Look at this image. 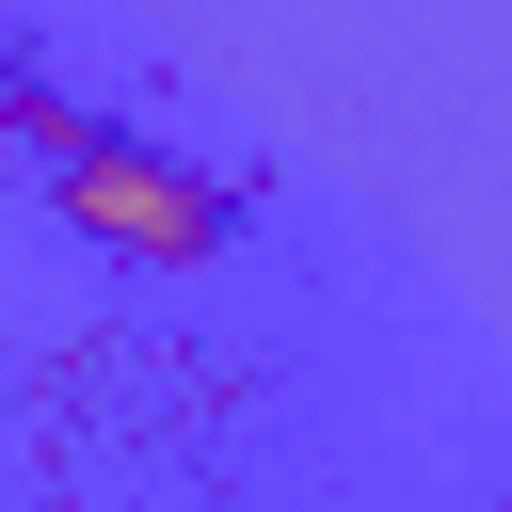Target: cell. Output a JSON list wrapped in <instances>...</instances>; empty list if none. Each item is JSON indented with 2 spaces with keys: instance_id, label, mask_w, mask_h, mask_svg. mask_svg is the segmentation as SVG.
Here are the masks:
<instances>
[{
  "instance_id": "2",
  "label": "cell",
  "mask_w": 512,
  "mask_h": 512,
  "mask_svg": "<svg viewBox=\"0 0 512 512\" xmlns=\"http://www.w3.org/2000/svg\"><path fill=\"white\" fill-rule=\"evenodd\" d=\"M0 112H16V64H0Z\"/></svg>"
},
{
  "instance_id": "1",
  "label": "cell",
  "mask_w": 512,
  "mask_h": 512,
  "mask_svg": "<svg viewBox=\"0 0 512 512\" xmlns=\"http://www.w3.org/2000/svg\"><path fill=\"white\" fill-rule=\"evenodd\" d=\"M64 224H80L96 256H144V272H208V256H224V192H208L192 160L128 144V128H80V144H64Z\"/></svg>"
}]
</instances>
